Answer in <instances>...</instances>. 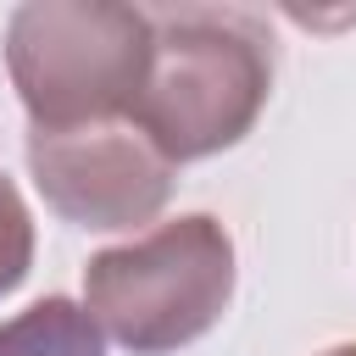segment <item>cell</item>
<instances>
[{"instance_id":"obj_1","label":"cell","mask_w":356,"mask_h":356,"mask_svg":"<svg viewBox=\"0 0 356 356\" xmlns=\"http://www.w3.org/2000/svg\"><path fill=\"white\" fill-rule=\"evenodd\" d=\"M150 22L156 44L134 122L172 167L239 145L273 95V39L261 22L217 6L150 11Z\"/></svg>"},{"instance_id":"obj_2","label":"cell","mask_w":356,"mask_h":356,"mask_svg":"<svg viewBox=\"0 0 356 356\" xmlns=\"http://www.w3.org/2000/svg\"><path fill=\"white\" fill-rule=\"evenodd\" d=\"M156 22L122 0H28L6 22V72L33 128L134 117Z\"/></svg>"},{"instance_id":"obj_3","label":"cell","mask_w":356,"mask_h":356,"mask_svg":"<svg viewBox=\"0 0 356 356\" xmlns=\"http://www.w3.org/2000/svg\"><path fill=\"white\" fill-rule=\"evenodd\" d=\"M234 300V239L211 211L145 228L89 256L83 306L106 339L134 356H167L222 323Z\"/></svg>"},{"instance_id":"obj_4","label":"cell","mask_w":356,"mask_h":356,"mask_svg":"<svg viewBox=\"0 0 356 356\" xmlns=\"http://www.w3.org/2000/svg\"><path fill=\"white\" fill-rule=\"evenodd\" d=\"M28 172L56 217L100 234L156 222L178 178V167L150 145L134 117L28 128Z\"/></svg>"},{"instance_id":"obj_5","label":"cell","mask_w":356,"mask_h":356,"mask_svg":"<svg viewBox=\"0 0 356 356\" xmlns=\"http://www.w3.org/2000/svg\"><path fill=\"white\" fill-rule=\"evenodd\" d=\"M0 356H106V334L89 306L44 295L0 323Z\"/></svg>"},{"instance_id":"obj_6","label":"cell","mask_w":356,"mask_h":356,"mask_svg":"<svg viewBox=\"0 0 356 356\" xmlns=\"http://www.w3.org/2000/svg\"><path fill=\"white\" fill-rule=\"evenodd\" d=\"M33 267V217L22 189L0 172V295H11Z\"/></svg>"},{"instance_id":"obj_7","label":"cell","mask_w":356,"mask_h":356,"mask_svg":"<svg viewBox=\"0 0 356 356\" xmlns=\"http://www.w3.org/2000/svg\"><path fill=\"white\" fill-rule=\"evenodd\" d=\"M323 356H356V339H350V345H328Z\"/></svg>"}]
</instances>
